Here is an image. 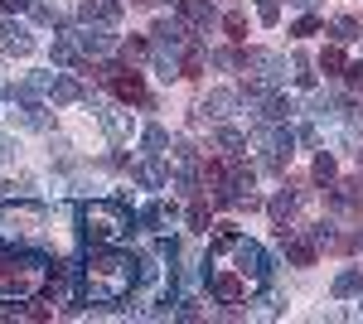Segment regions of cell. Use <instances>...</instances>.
I'll return each mask as SVG.
<instances>
[{
    "label": "cell",
    "instance_id": "b9f144b4",
    "mask_svg": "<svg viewBox=\"0 0 363 324\" xmlns=\"http://www.w3.org/2000/svg\"><path fill=\"white\" fill-rule=\"evenodd\" d=\"M49 315H54V310H49V305H39V300L25 305V320H49Z\"/></svg>",
    "mask_w": 363,
    "mask_h": 324
},
{
    "label": "cell",
    "instance_id": "603a6c76",
    "mask_svg": "<svg viewBox=\"0 0 363 324\" xmlns=\"http://www.w3.org/2000/svg\"><path fill=\"white\" fill-rule=\"evenodd\" d=\"M140 150H145L150 160H160V155L169 150V131L165 126H145V131H140Z\"/></svg>",
    "mask_w": 363,
    "mask_h": 324
},
{
    "label": "cell",
    "instance_id": "8fae6325",
    "mask_svg": "<svg viewBox=\"0 0 363 324\" xmlns=\"http://www.w3.org/2000/svg\"><path fill=\"white\" fill-rule=\"evenodd\" d=\"M0 49L10 58H25L34 54V39H29V29L25 25H15V20H0Z\"/></svg>",
    "mask_w": 363,
    "mask_h": 324
},
{
    "label": "cell",
    "instance_id": "e575fe53",
    "mask_svg": "<svg viewBox=\"0 0 363 324\" xmlns=\"http://www.w3.org/2000/svg\"><path fill=\"white\" fill-rule=\"evenodd\" d=\"M155 68H160V78H165V82L184 78V68H179V63H174V54H160V58H155Z\"/></svg>",
    "mask_w": 363,
    "mask_h": 324
},
{
    "label": "cell",
    "instance_id": "60d3db41",
    "mask_svg": "<svg viewBox=\"0 0 363 324\" xmlns=\"http://www.w3.org/2000/svg\"><path fill=\"white\" fill-rule=\"evenodd\" d=\"M320 68H325V73H339V68H344V54H339V49H325V54H320Z\"/></svg>",
    "mask_w": 363,
    "mask_h": 324
},
{
    "label": "cell",
    "instance_id": "4fadbf2b",
    "mask_svg": "<svg viewBox=\"0 0 363 324\" xmlns=\"http://www.w3.org/2000/svg\"><path fill=\"white\" fill-rule=\"evenodd\" d=\"M34 281H39V276H34L29 267L5 271V276H0V300H29L34 296Z\"/></svg>",
    "mask_w": 363,
    "mask_h": 324
},
{
    "label": "cell",
    "instance_id": "f546056e",
    "mask_svg": "<svg viewBox=\"0 0 363 324\" xmlns=\"http://www.w3.org/2000/svg\"><path fill=\"white\" fill-rule=\"evenodd\" d=\"M359 199H363V174H359V179H344V184H339V194H335L339 208H344V203H359Z\"/></svg>",
    "mask_w": 363,
    "mask_h": 324
},
{
    "label": "cell",
    "instance_id": "9a60e30c",
    "mask_svg": "<svg viewBox=\"0 0 363 324\" xmlns=\"http://www.w3.org/2000/svg\"><path fill=\"white\" fill-rule=\"evenodd\" d=\"M242 68H257V78L281 82V73H286V58H281V54H267V49H247V63H242Z\"/></svg>",
    "mask_w": 363,
    "mask_h": 324
},
{
    "label": "cell",
    "instance_id": "4dcf8cb0",
    "mask_svg": "<svg viewBox=\"0 0 363 324\" xmlns=\"http://www.w3.org/2000/svg\"><path fill=\"white\" fill-rule=\"evenodd\" d=\"M310 116H315V121H335V97L315 92V97H310Z\"/></svg>",
    "mask_w": 363,
    "mask_h": 324
},
{
    "label": "cell",
    "instance_id": "30bf717a",
    "mask_svg": "<svg viewBox=\"0 0 363 324\" xmlns=\"http://www.w3.org/2000/svg\"><path fill=\"white\" fill-rule=\"evenodd\" d=\"M92 111H97V121H102V131H107V140H112V145H121V140L131 135V116H126L121 107H107V102H97Z\"/></svg>",
    "mask_w": 363,
    "mask_h": 324
},
{
    "label": "cell",
    "instance_id": "83f0119b",
    "mask_svg": "<svg viewBox=\"0 0 363 324\" xmlns=\"http://www.w3.org/2000/svg\"><path fill=\"white\" fill-rule=\"evenodd\" d=\"M213 140H218V150H228V155H242V150H247V135L233 131V126H218V135H213Z\"/></svg>",
    "mask_w": 363,
    "mask_h": 324
},
{
    "label": "cell",
    "instance_id": "74e56055",
    "mask_svg": "<svg viewBox=\"0 0 363 324\" xmlns=\"http://www.w3.org/2000/svg\"><path fill=\"white\" fill-rule=\"evenodd\" d=\"M320 25H325V20H320V15H301V20H296V29H291V34H296V39H306V34H320Z\"/></svg>",
    "mask_w": 363,
    "mask_h": 324
},
{
    "label": "cell",
    "instance_id": "8992f818",
    "mask_svg": "<svg viewBox=\"0 0 363 324\" xmlns=\"http://www.w3.org/2000/svg\"><path fill=\"white\" fill-rule=\"evenodd\" d=\"M34 87H39V92H49L58 107H73V102H83V82L73 78V73H39V78H34Z\"/></svg>",
    "mask_w": 363,
    "mask_h": 324
},
{
    "label": "cell",
    "instance_id": "5b68a950",
    "mask_svg": "<svg viewBox=\"0 0 363 324\" xmlns=\"http://www.w3.org/2000/svg\"><path fill=\"white\" fill-rule=\"evenodd\" d=\"M262 150H267V169H286V160L296 155V131L286 121H267V131L257 135Z\"/></svg>",
    "mask_w": 363,
    "mask_h": 324
},
{
    "label": "cell",
    "instance_id": "f6af8a7d",
    "mask_svg": "<svg viewBox=\"0 0 363 324\" xmlns=\"http://www.w3.org/2000/svg\"><path fill=\"white\" fill-rule=\"evenodd\" d=\"M10 150H15V145H10V135H0V160H10Z\"/></svg>",
    "mask_w": 363,
    "mask_h": 324
},
{
    "label": "cell",
    "instance_id": "ac0fdd59",
    "mask_svg": "<svg viewBox=\"0 0 363 324\" xmlns=\"http://www.w3.org/2000/svg\"><path fill=\"white\" fill-rule=\"evenodd\" d=\"M179 5V20L189 29H203V25H213V5L208 0H174Z\"/></svg>",
    "mask_w": 363,
    "mask_h": 324
},
{
    "label": "cell",
    "instance_id": "7402d4cb",
    "mask_svg": "<svg viewBox=\"0 0 363 324\" xmlns=\"http://www.w3.org/2000/svg\"><path fill=\"white\" fill-rule=\"evenodd\" d=\"M78 49H83V54H107V49H112V34H102L97 25H83L78 29Z\"/></svg>",
    "mask_w": 363,
    "mask_h": 324
},
{
    "label": "cell",
    "instance_id": "1f68e13d",
    "mask_svg": "<svg viewBox=\"0 0 363 324\" xmlns=\"http://www.w3.org/2000/svg\"><path fill=\"white\" fill-rule=\"evenodd\" d=\"M335 155H325V150H320V155H315V179H320V184H335Z\"/></svg>",
    "mask_w": 363,
    "mask_h": 324
},
{
    "label": "cell",
    "instance_id": "c3c4849f",
    "mask_svg": "<svg viewBox=\"0 0 363 324\" xmlns=\"http://www.w3.org/2000/svg\"><path fill=\"white\" fill-rule=\"evenodd\" d=\"M136 5H155V0H136Z\"/></svg>",
    "mask_w": 363,
    "mask_h": 324
},
{
    "label": "cell",
    "instance_id": "5bb4252c",
    "mask_svg": "<svg viewBox=\"0 0 363 324\" xmlns=\"http://www.w3.org/2000/svg\"><path fill=\"white\" fill-rule=\"evenodd\" d=\"M267 213H272V223H277V233L286 238V233H291V223H296V194H291V189L272 194V199H267Z\"/></svg>",
    "mask_w": 363,
    "mask_h": 324
},
{
    "label": "cell",
    "instance_id": "ba28073f",
    "mask_svg": "<svg viewBox=\"0 0 363 324\" xmlns=\"http://www.w3.org/2000/svg\"><path fill=\"white\" fill-rule=\"evenodd\" d=\"M102 78L112 82V92L121 97V102H131V107H140V102H145V82H140V73H126V68L107 63V68H102Z\"/></svg>",
    "mask_w": 363,
    "mask_h": 324
},
{
    "label": "cell",
    "instance_id": "52a82bcc",
    "mask_svg": "<svg viewBox=\"0 0 363 324\" xmlns=\"http://www.w3.org/2000/svg\"><path fill=\"white\" fill-rule=\"evenodd\" d=\"M247 276H238V271H223L213 267L208 271V291H213V300H223V305H238V300H247Z\"/></svg>",
    "mask_w": 363,
    "mask_h": 324
},
{
    "label": "cell",
    "instance_id": "277c9868",
    "mask_svg": "<svg viewBox=\"0 0 363 324\" xmlns=\"http://www.w3.org/2000/svg\"><path fill=\"white\" fill-rule=\"evenodd\" d=\"M44 228V208L39 203H0V247L25 252Z\"/></svg>",
    "mask_w": 363,
    "mask_h": 324
},
{
    "label": "cell",
    "instance_id": "7a4b0ae2",
    "mask_svg": "<svg viewBox=\"0 0 363 324\" xmlns=\"http://www.w3.org/2000/svg\"><path fill=\"white\" fill-rule=\"evenodd\" d=\"M131 233V208L121 199H97L83 208V238L92 247H116Z\"/></svg>",
    "mask_w": 363,
    "mask_h": 324
},
{
    "label": "cell",
    "instance_id": "7c38bea8",
    "mask_svg": "<svg viewBox=\"0 0 363 324\" xmlns=\"http://www.w3.org/2000/svg\"><path fill=\"white\" fill-rule=\"evenodd\" d=\"M83 25H97V29L121 25V0H83Z\"/></svg>",
    "mask_w": 363,
    "mask_h": 324
},
{
    "label": "cell",
    "instance_id": "816d5d0a",
    "mask_svg": "<svg viewBox=\"0 0 363 324\" xmlns=\"http://www.w3.org/2000/svg\"><path fill=\"white\" fill-rule=\"evenodd\" d=\"M359 300H363V296H359Z\"/></svg>",
    "mask_w": 363,
    "mask_h": 324
},
{
    "label": "cell",
    "instance_id": "e0dca14e",
    "mask_svg": "<svg viewBox=\"0 0 363 324\" xmlns=\"http://www.w3.org/2000/svg\"><path fill=\"white\" fill-rule=\"evenodd\" d=\"M281 247H286V262H291V267H310V262H315V238H296V233H286Z\"/></svg>",
    "mask_w": 363,
    "mask_h": 324
},
{
    "label": "cell",
    "instance_id": "8d00e7d4",
    "mask_svg": "<svg viewBox=\"0 0 363 324\" xmlns=\"http://www.w3.org/2000/svg\"><path fill=\"white\" fill-rule=\"evenodd\" d=\"M223 29L233 34V39H247V20H242L238 10H228V15H223Z\"/></svg>",
    "mask_w": 363,
    "mask_h": 324
},
{
    "label": "cell",
    "instance_id": "484cf974",
    "mask_svg": "<svg viewBox=\"0 0 363 324\" xmlns=\"http://www.w3.org/2000/svg\"><path fill=\"white\" fill-rule=\"evenodd\" d=\"M169 218H174V203H145V208H140V228L155 233L160 223H169Z\"/></svg>",
    "mask_w": 363,
    "mask_h": 324
},
{
    "label": "cell",
    "instance_id": "f1b7e54d",
    "mask_svg": "<svg viewBox=\"0 0 363 324\" xmlns=\"http://www.w3.org/2000/svg\"><path fill=\"white\" fill-rule=\"evenodd\" d=\"M29 10H34V20H39V25H63V10L49 5V0H34Z\"/></svg>",
    "mask_w": 363,
    "mask_h": 324
},
{
    "label": "cell",
    "instance_id": "cb8c5ba5",
    "mask_svg": "<svg viewBox=\"0 0 363 324\" xmlns=\"http://www.w3.org/2000/svg\"><path fill=\"white\" fill-rule=\"evenodd\" d=\"M291 111H296V102H291L286 92H272V97L262 102V116H267V121H291Z\"/></svg>",
    "mask_w": 363,
    "mask_h": 324
},
{
    "label": "cell",
    "instance_id": "d4e9b609",
    "mask_svg": "<svg viewBox=\"0 0 363 324\" xmlns=\"http://www.w3.org/2000/svg\"><path fill=\"white\" fill-rule=\"evenodd\" d=\"M136 184H140V189H165V169L145 155V160L136 164Z\"/></svg>",
    "mask_w": 363,
    "mask_h": 324
},
{
    "label": "cell",
    "instance_id": "ab89813d",
    "mask_svg": "<svg viewBox=\"0 0 363 324\" xmlns=\"http://www.w3.org/2000/svg\"><path fill=\"white\" fill-rule=\"evenodd\" d=\"M184 223H189L194 233H203V228H208V208H203V203H189V213H184Z\"/></svg>",
    "mask_w": 363,
    "mask_h": 324
},
{
    "label": "cell",
    "instance_id": "3957f363",
    "mask_svg": "<svg viewBox=\"0 0 363 324\" xmlns=\"http://www.w3.org/2000/svg\"><path fill=\"white\" fill-rule=\"evenodd\" d=\"M208 257H233V271L238 276H247L252 286H262L267 281V252H262V242H252V238H238V233H223L218 242L208 247Z\"/></svg>",
    "mask_w": 363,
    "mask_h": 324
},
{
    "label": "cell",
    "instance_id": "d590c367",
    "mask_svg": "<svg viewBox=\"0 0 363 324\" xmlns=\"http://www.w3.org/2000/svg\"><path fill=\"white\" fill-rule=\"evenodd\" d=\"M257 20H262V25H277L281 20V0H257Z\"/></svg>",
    "mask_w": 363,
    "mask_h": 324
},
{
    "label": "cell",
    "instance_id": "7bdbcfd3",
    "mask_svg": "<svg viewBox=\"0 0 363 324\" xmlns=\"http://www.w3.org/2000/svg\"><path fill=\"white\" fill-rule=\"evenodd\" d=\"M29 5H34V0H0V10H5V15H20V10H29Z\"/></svg>",
    "mask_w": 363,
    "mask_h": 324
},
{
    "label": "cell",
    "instance_id": "ee69618b",
    "mask_svg": "<svg viewBox=\"0 0 363 324\" xmlns=\"http://www.w3.org/2000/svg\"><path fill=\"white\" fill-rule=\"evenodd\" d=\"M296 140H301V145H315L320 135H315V126H301V131H296Z\"/></svg>",
    "mask_w": 363,
    "mask_h": 324
},
{
    "label": "cell",
    "instance_id": "bcb514c9",
    "mask_svg": "<svg viewBox=\"0 0 363 324\" xmlns=\"http://www.w3.org/2000/svg\"><path fill=\"white\" fill-rule=\"evenodd\" d=\"M286 5H296V10H315V0H286Z\"/></svg>",
    "mask_w": 363,
    "mask_h": 324
},
{
    "label": "cell",
    "instance_id": "6da1fadb",
    "mask_svg": "<svg viewBox=\"0 0 363 324\" xmlns=\"http://www.w3.org/2000/svg\"><path fill=\"white\" fill-rule=\"evenodd\" d=\"M136 271H131V257L121 247H97L92 262H87V296L97 305H116V300L131 291Z\"/></svg>",
    "mask_w": 363,
    "mask_h": 324
},
{
    "label": "cell",
    "instance_id": "d6a6232c",
    "mask_svg": "<svg viewBox=\"0 0 363 324\" xmlns=\"http://www.w3.org/2000/svg\"><path fill=\"white\" fill-rule=\"evenodd\" d=\"M179 68H184V78H199V73H203V49H199V44H189V54H184V63H179Z\"/></svg>",
    "mask_w": 363,
    "mask_h": 324
},
{
    "label": "cell",
    "instance_id": "f907efd6",
    "mask_svg": "<svg viewBox=\"0 0 363 324\" xmlns=\"http://www.w3.org/2000/svg\"><path fill=\"white\" fill-rule=\"evenodd\" d=\"M359 164H363V150H359Z\"/></svg>",
    "mask_w": 363,
    "mask_h": 324
},
{
    "label": "cell",
    "instance_id": "d6986e66",
    "mask_svg": "<svg viewBox=\"0 0 363 324\" xmlns=\"http://www.w3.org/2000/svg\"><path fill=\"white\" fill-rule=\"evenodd\" d=\"M15 121H20V126H29V131H49V111L39 107L34 97H25V102H15Z\"/></svg>",
    "mask_w": 363,
    "mask_h": 324
},
{
    "label": "cell",
    "instance_id": "681fc988",
    "mask_svg": "<svg viewBox=\"0 0 363 324\" xmlns=\"http://www.w3.org/2000/svg\"><path fill=\"white\" fill-rule=\"evenodd\" d=\"M359 247H363V233H359Z\"/></svg>",
    "mask_w": 363,
    "mask_h": 324
},
{
    "label": "cell",
    "instance_id": "44dd1931",
    "mask_svg": "<svg viewBox=\"0 0 363 324\" xmlns=\"http://www.w3.org/2000/svg\"><path fill=\"white\" fill-rule=\"evenodd\" d=\"M58 68H83V49H78V39H54V49H49Z\"/></svg>",
    "mask_w": 363,
    "mask_h": 324
},
{
    "label": "cell",
    "instance_id": "f35d334b",
    "mask_svg": "<svg viewBox=\"0 0 363 324\" xmlns=\"http://www.w3.org/2000/svg\"><path fill=\"white\" fill-rule=\"evenodd\" d=\"M121 54L131 58V63H140V58H150V44H145V39H126V44H121Z\"/></svg>",
    "mask_w": 363,
    "mask_h": 324
},
{
    "label": "cell",
    "instance_id": "2e32d148",
    "mask_svg": "<svg viewBox=\"0 0 363 324\" xmlns=\"http://www.w3.org/2000/svg\"><path fill=\"white\" fill-rule=\"evenodd\" d=\"M150 34H155V49H165V54H174V49L189 39L179 20H155V25H150Z\"/></svg>",
    "mask_w": 363,
    "mask_h": 324
},
{
    "label": "cell",
    "instance_id": "4316f807",
    "mask_svg": "<svg viewBox=\"0 0 363 324\" xmlns=\"http://www.w3.org/2000/svg\"><path fill=\"white\" fill-rule=\"evenodd\" d=\"M330 34H335V44H354L359 39V20L354 15H335L330 20Z\"/></svg>",
    "mask_w": 363,
    "mask_h": 324
},
{
    "label": "cell",
    "instance_id": "9c48e42d",
    "mask_svg": "<svg viewBox=\"0 0 363 324\" xmlns=\"http://www.w3.org/2000/svg\"><path fill=\"white\" fill-rule=\"evenodd\" d=\"M238 107H242V92H238V87H213V92L203 97V107H199V111H208L213 121H228Z\"/></svg>",
    "mask_w": 363,
    "mask_h": 324
},
{
    "label": "cell",
    "instance_id": "836d02e7",
    "mask_svg": "<svg viewBox=\"0 0 363 324\" xmlns=\"http://www.w3.org/2000/svg\"><path fill=\"white\" fill-rule=\"evenodd\" d=\"M291 68H296V82H301V87H315V73H310L315 63H310L306 54H296V58H291Z\"/></svg>",
    "mask_w": 363,
    "mask_h": 324
},
{
    "label": "cell",
    "instance_id": "7dc6e473",
    "mask_svg": "<svg viewBox=\"0 0 363 324\" xmlns=\"http://www.w3.org/2000/svg\"><path fill=\"white\" fill-rule=\"evenodd\" d=\"M354 126H363V107H354Z\"/></svg>",
    "mask_w": 363,
    "mask_h": 324
},
{
    "label": "cell",
    "instance_id": "ffe728a7",
    "mask_svg": "<svg viewBox=\"0 0 363 324\" xmlns=\"http://www.w3.org/2000/svg\"><path fill=\"white\" fill-rule=\"evenodd\" d=\"M335 296L339 300H354V296H363V267H344L335 276Z\"/></svg>",
    "mask_w": 363,
    "mask_h": 324
}]
</instances>
